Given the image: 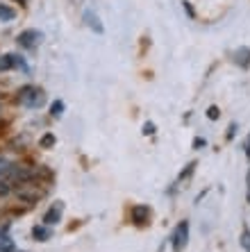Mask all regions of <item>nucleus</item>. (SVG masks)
I'll return each mask as SVG.
<instances>
[{
	"label": "nucleus",
	"mask_w": 250,
	"mask_h": 252,
	"mask_svg": "<svg viewBox=\"0 0 250 252\" xmlns=\"http://www.w3.org/2000/svg\"><path fill=\"white\" fill-rule=\"evenodd\" d=\"M132 220L137 225H143L145 220H148V207H143V205L134 207V209H132Z\"/></svg>",
	"instance_id": "obj_5"
},
{
	"label": "nucleus",
	"mask_w": 250,
	"mask_h": 252,
	"mask_svg": "<svg viewBox=\"0 0 250 252\" xmlns=\"http://www.w3.org/2000/svg\"><path fill=\"white\" fill-rule=\"evenodd\" d=\"M21 102H25V105H41L43 102V95L39 94V91H35V89H23V94H21Z\"/></svg>",
	"instance_id": "obj_1"
},
{
	"label": "nucleus",
	"mask_w": 250,
	"mask_h": 252,
	"mask_svg": "<svg viewBox=\"0 0 250 252\" xmlns=\"http://www.w3.org/2000/svg\"><path fill=\"white\" fill-rule=\"evenodd\" d=\"M237 62L241 66H250V50L248 48H239L237 50Z\"/></svg>",
	"instance_id": "obj_7"
},
{
	"label": "nucleus",
	"mask_w": 250,
	"mask_h": 252,
	"mask_svg": "<svg viewBox=\"0 0 250 252\" xmlns=\"http://www.w3.org/2000/svg\"><path fill=\"white\" fill-rule=\"evenodd\" d=\"M12 239L9 236H5V234H0V250L2 252H12Z\"/></svg>",
	"instance_id": "obj_10"
},
{
	"label": "nucleus",
	"mask_w": 250,
	"mask_h": 252,
	"mask_svg": "<svg viewBox=\"0 0 250 252\" xmlns=\"http://www.w3.org/2000/svg\"><path fill=\"white\" fill-rule=\"evenodd\" d=\"M246 153H248V157H250V139H248V148H246Z\"/></svg>",
	"instance_id": "obj_20"
},
{
	"label": "nucleus",
	"mask_w": 250,
	"mask_h": 252,
	"mask_svg": "<svg viewBox=\"0 0 250 252\" xmlns=\"http://www.w3.org/2000/svg\"><path fill=\"white\" fill-rule=\"evenodd\" d=\"M62 109H64V105H62V102L57 100V102L53 105V114H55V116H59V114H62Z\"/></svg>",
	"instance_id": "obj_17"
},
{
	"label": "nucleus",
	"mask_w": 250,
	"mask_h": 252,
	"mask_svg": "<svg viewBox=\"0 0 250 252\" xmlns=\"http://www.w3.org/2000/svg\"><path fill=\"white\" fill-rule=\"evenodd\" d=\"M9 175H14V166L5 159H0V180H7Z\"/></svg>",
	"instance_id": "obj_6"
},
{
	"label": "nucleus",
	"mask_w": 250,
	"mask_h": 252,
	"mask_svg": "<svg viewBox=\"0 0 250 252\" xmlns=\"http://www.w3.org/2000/svg\"><path fill=\"white\" fill-rule=\"evenodd\" d=\"M241 246L246 248V252H250V232L244 229V234H241Z\"/></svg>",
	"instance_id": "obj_12"
},
{
	"label": "nucleus",
	"mask_w": 250,
	"mask_h": 252,
	"mask_svg": "<svg viewBox=\"0 0 250 252\" xmlns=\"http://www.w3.org/2000/svg\"><path fill=\"white\" fill-rule=\"evenodd\" d=\"M152 132H155V125H152V123H145L143 125V134H152Z\"/></svg>",
	"instance_id": "obj_19"
},
{
	"label": "nucleus",
	"mask_w": 250,
	"mask_h": 252,
	"mask_svg": "<svg viewBox=\"0 0 250 252\" xmlns=\"http://www.w3.org/2000/svg\"><path fill=\"white\" fill-rule=\"evenodd\" d=\"M39 32L36 30H25L23 34L18 36V41H21V46H25V48H32V46H36L39 43Z\"/></svg>",
	"instance_id": "obj_2"
},
{
	"label": "nucleus",
	"mask_w": 250,
	"mask_h": 252,
	"mask_svg": "<svg viewBox=\"0 0 250 252\" xmlns=\"http://www.w3.org/2000/svg\"><path fill=\"white\" fill-rule=\"evenodd\" d=\"M41 146L43 148H50V146H55V136L53 134H46L43 139H41Z\"/></svg>",
	"instance_id": "obj_14"
},
{
	"label": "nucleus",
	"mask_w": 250,
	"mask_h": 252,
	"mask_svg": "<svg viewBox=\"0 0 250 252\" xmlns=\"http://www.w3.org/2000/svg\"><path fill=\"white\" fill-rule=\"evenodd\" d=\"M35 236L39 241H46L48 239V229L46 227H35Z\"/></svg>",
	"instance_id": "obj_13"
},
{
	"label": "nucleus",
	"mask_w": 250,
	"mask_h": 252,
	"mask_svg": "<svg viewBox=\"0 0 250 252\" xmlns=\"http://www.w3.org/2000/svg\"><path fill=\"white\" fill-rule=\"evenodd\" d=\"M186 234H189V225L182 223L180 227H178V232H175V241H173L175 252H180V248L186 246Z\"/></svg>",
	"instance_id": "obj_3"
},
{
	"label": "nucleus",
	"mask_w": 250,
	"mask_h": 252,
	"mask_svg": "<svg viewBox=\"0 0 250 252\" xmlns=\"http://www.w3.org/2000/svg\"><path fill=\"white\" fill-rule=\"evenodd\" d=\"M207 116H210L212 121H216V118L221 116V112H218V107H210V109H207Z\"/></svg>",
	"instance_id": "obj_15"
},
{
	"label": "nucleus",
	"mask_w": 250,
	"mask_h": 252,
	"mask_svg": "<svg viewBox=\"0 0 250 252\" xmlns=\"http://www.w3.org/2000/svg\"><path fill=\"white\" fill-rule=\"evenodd\" d=\"M87 23L91 25L93 30H96V32H98V34H103V25L98 23V16H96V14H91V12H87Z\"/></svg>",
	"instance_id": "obj_8"
},
{
	"label": "nucleus",
	"mask_w": 250,
	"mask_h": 252,
	"mask_svg": "<svg viewBox=\"0 0 250 252\" xmlns=\"http://www.w3.org/2000/svg\"><path fill=\"white\" fill-rule=\"evenodd\" d=\"M21 5H28V0H21Z\"/></svg>",
	"instance_id": "obj_21"
},
{
	"label": "nucleus",
	"mask_w": 250,
	"mask_h": 252,
	"mask_svg": "<svg viewBox=\"0 0 250 252\" xmlns=\"http://www.w3.org/2000/svg\"><path fill=\"white\" fill-rule=\"evenodd\" d=\"M9 193V182L7 180H0V195H7Z\"/></svg>",
	"instance_id": "obj_16"
},
{
	"label": "nucleus",
	"mask_w": 250,
	"mask_h": 252,
	"mask_svg": "<svg viewBox=\"0 0 250 252\" xmlns=\"http://www.w3.org/2000/svg\"><path fill=\"white\" fill-rule=\"evenodd\" d=\"M14 18V9L7 5H0V21H12Z\"/></svg>",
	"instance_id": "obj_9"
},
{
	"label": "nucleus",
	"mask_w": 250,
	"mask_h": 252,
	"mask_svg": "<svg viewBox=\"0 0 250 252\" xmlns=\"http://www.w3.org/2000/svg\"><path fill=\"white\" fill-rule=\"evenodd\" d=\"M14 64H16V59H14V55H5V57L0 59V68H12Z\"/></svg>",
	"instance_id": "obj_11"
},
{
	"label": "nucleus",
	"mask_w": 250,
	"mask_h": 252,
	"mask_svg": "<svg viewBox=\"0 0 250 252\" xmlns=\"http://www.w3.org/2000/svg\"><path fill=\"white\" fill-rule=\"evenodd\" d=\"M193 166H196V164H189V168H186L184 173H182V175H180V180H186V177L191 175V173H193Z\"/></svg>",
	"instance_id": "obj_18"
},
{
	"label": "nucleus",
	"mask_w": 250,
	"mask_h": 252,
	"mask_svg": "<svg viewBox=\"0 0 250 252\" xmlns=\"http://www.w3.org/2000/svg\"><path fill=\"white\" fill-rule=\"evenodd\" d=\"M62 209L64 207L62 205H57V207H50L48 209V214L43 216V220H46V225H57L59 223V218H62Z\"/></svg>",
	"instance_id": "obj_4"
}]
</instances>
